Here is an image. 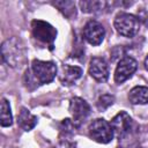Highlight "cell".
I'll return each mask as SVG.
<instances>
[{
    "mask_svg": "<svg viewBox=\"0 0 148 148\" xmlns=\"http://www.w3.org/2000/svg\"><path fill=\"white\" fill-rule=\"evenodd\" d=\"M83 37L90 45L96 46L103 42L105 37V30L99 22L90 20L83 27Z\"/></svg>",
    "mask_w": 148,
    "mask_h": 148,
    "instance_id": "7",
    "label": "cell"
},
{
    "mask_svg": "<svg viewBox=\"0 0 148 148\" xmlns=\"http://www.w3.org/2000/svg\"><path fill=\"white\" fill-rule=\"evenodd\" d=\"M79 5L81 7V10L84 13H99L103 9H106V6L109 3L105 1L88 0V1H80Z\"/></svg>",
    "mask_w": 148,
    "mask_h": 148,
    "instance_id": "14",
    "label": "cell"
},
{
    "mask_svg": "<svg viewBox=\"0 0 148 148\" xmlns=\"http://www.w3.org/2000/svg\"><path fill=\"white\" fill-rule=\"evenodd\" d=\"M89 136L96 142L109 143L113 139L114 133L110 123L103 118H97L89 125Z\"/></svg>",
    "mask_w": 148,
    "mask_h": 148,
    "instance_id": "5",
    "label": "cell"
},
{
    "mask_svg": "<svg viewBox=\"0 0 148 148\" xmlns=\"http://www.w3.org/2000/svg\"><path fill=\"white\" fill-rule=\"evenodd\" d=\"M138 62L132 57H124L119 60L117 68L114 71V81L117 83H123L124 81L128 80L134 72L136 71Z\"/></svg>",
    "mask_w": 148,
    "mask_h": 148,
    "instance_id": "8",
    "label": "cell"
},
{
    "mask_svg": "<svg viewBox=\"0 0 148 148\" xmlns=\"http://www.w3.org/2000/svg\"><path fill=\"white\" fill-rule=\"evenodd\" d=\"M53 6H56L66 17L71 18L76 15L75 12V3L73 1H56L53 2Z\"/></svg>",
    "mask_w": 148,
    "mask_h": 148,
    "instance_id": "16",
    "label": "cell"
},
{
    "mask_svg": "<svg viewBox=\"0 0 148 148\" xmlns=\"http://www.w3.org/2000/svg\"><path fill=\"white\" fill-rule=\"evenodd\" d=\"M82 75V68L79 66H72V65H64L61 68L60 74V81L64 84H73L75 81H77Z\"/></svg>",
    "mask_w": 148,
    "mask_h": 148,
    "instance_id": "11",
    "label": "cell"
},
{
    "mask_svg": "<svg viewBox=\"0 0 148 148\" xmlns=\"http://www.w3.org/2000/svg\"><path fill=\"white\" fill-rule=\"evenodd\" d=\"M69 112L73 121L80 126L90 114V105L81 97H73L69 101Z\"/></svg>",
    "mask_w": 148,
    "mask_h": 148,
    "instance_id": "6",
    "label": "cell"
},
{
    "mask_svg": "<svg viewBox=\"0 0 148 148\" xmlns=\"http://www.w3.org/2000/svg\"><path fill=\"white\" fill-rule=\"evenodd\" d=\"M113 24L117 32L124 37H133L139 31V18L128 13H119Z\"/></svg>",
    "mask_w": 148,
    "mask_h": 148,
    "instance_id": "4",
    "label": "cell"
},
{
    "mask_svg": "<svg viewBox=\"0 0 148 148\" xmlns=\"http://www.w3.org/2000/svg\"><path fill=\"white\" fill-rule=\"evenodd\" d=\"M145 68L148 71V54H147V57H146V59H145Z\"/></svg>",
    "mask_w": 148,
    "mask_h": 148,
    "instance_id": "19",
    "label": "cell"
},
{
    "mask_svg": "<svg viewBox=\"0 0 148 148\" xmlns=\"http://www.w3.org/2000/svg\"><path fill=\"white\" fill-rule=\"evenodd\" d=\"M1 126L2 127H8L13 124V116H12V110L9 102L6 98L1 99Z\"/></svg>",
    "mask_w": 148,
    "mask_h": 148,
    "instance_id": "15",
    "label": "cell"
},
{
    "mask_svg": "<svg viewBox=\"0 0 148 148\" xmlns=\"http://www.w3.org/2000/svg\"><path fill=\"white\" fill-rule=\"evenodd\" d=\"M128 99L132 104H147L148 103V88L136 86L128 92Z\"/></svg>",
    "mask_w": 148,
    "mask_h": 148,
    "instance_id": "13",
    "label": "cell"
},
{
    "mask_svg": "<svg viewBox=\"0 0 148 148\" xmlns=\"http://www.w3.org/2000/svg\"><path fill=\"white\" fill-rule=\"evenodd\" d=\"M113 102H114V97H113L112 95H110V94H104V95H102V96L98 97L96 104H97L98 110H105V109H108L110 105H112Z\"/></svg>",
    "mask_w": 148,
    "mask_h": 148,
    "instance_id": "17",
    "label": "cell"
},
{
    "mask_svg": "<svg viewBox=\"0 0 148 148\" xmlns=\"http://www.w3.org/2000/svg\"><path fill=\"white\" fill-rule=\"evenodd\" d=\"M2 60L13 68H21L25 62L27 49L24 43L17 37L6 39L1 45Z\"/></svg>",
    "mask_w": 148,
    "mask_h": 148,
    "instance_id": "1",
    "label": "cell"
},
{
    "mask_svg": "<svg viewBox=\"0 0 148 148\" xmlns=\"http://www.w3.org/2000/svg\"><path fill=\"white\" fill-rule=\"evenodd\" d=\"M31 31L32 37L37 39V42L47 46L49 50H53L57 37V30L53 25L42 20H34L31 22Z\"/></svg>",
    "mask_w": 148,
    "mask_h": 148,
    "instance_id": "2",
    "label": "cell"
},
{
    "mask_svg": "<svg viewBox=\"0 0 148 148\" xmlns=\"http://www.w3.org/2000/svg\"><path fill=\"white\" fill-rule=\"evenodd\" d=\"M89 74L97 82H105L109 77V66L103 58L95 57L90 60Z\"/></svg>",
    "mask_w": 148,
    "mask_h": 148,
    "instance_id": "10",
    "label": "cell"
},
{
    "mask_svg": "<svg viewBox=\"0 0 148 148\" xmlns=\"http://www.w3.org/2000/svg\"><path fill=\"white\" fill-rule=\"evenodd\" d=\"M110 125L113 130L114 135L119 139H123L125 135L130 133V130L132 127V118L127 112L120 111L112 118Z\"/></svg>",
    "mask_w": 148,
    "mask_h": 148,
    "instance_id": "9",
    "label": "cell"
},
{
    "mask_svg": "<svg viewBox=\"0 0 148 148\" xmlns=\"http://www.w3.org/2000/svg\"><path fill=\"white\" fill-rule=\"evenodd\" d=\"M57 74V66L53 61L32 60L31 62V75L35 83L47 84L53 81Z\"/></svg>",
    "mask_w": 148,
    "mask_h": 148,
    "instance_id": "3",
    "label": "cell"
},
{
    "mask_svg": "<svg viewBox=\"0 0 148 148\" xmlns=\"http://www.w3.org/2000/svg\"><path fill=\"white\" fill-rule=\"evenodd\" d=\"M17 125L23 131H30L37 125V117L34 116L28 109L22 108L17 116Z\"/></svg>",
    "mask_w": 148,
    "mask_h": 148,
    "instance_id": "12",
    "label": "cell"
},
{
    "mask_svg": "<svg viewBox=\"0 0 148 148\" xmlns=\"http://www.w3.org/2000/svg\"><path fill=\"white\" fill-rule=\"evenodd\" d=\"M56 148H75V145L74 143H72V142H69V141H61Z\"/></svg>",
    "mask_w": 148,
    "mask_h": 148,
    "instance_id": "18",
    "label": "cell"
}]
</instances>
